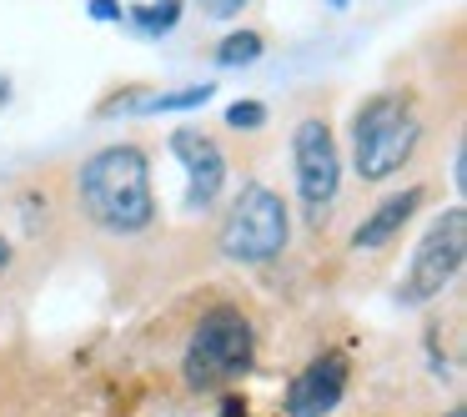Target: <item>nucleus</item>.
Wrapping results in <instances>:
<instances>
[{
	"label": "nucleus",
	"instance_id": "2eb2a0df",
	"mask_svg": "<svg viewBox=\"0 0 467 417\" xmlns=\"http://www.w3.org/2000/svg\"><path fill=\"white\" fill-rule=\"evenodd\" d=\"M5 106H11V81L0 76V111H5Z\"/></svg>",
	"mask_w": 467,
	"mask_h": 417
},
{
	"label": "nucleus",
	"instance_id": "1a4fd4ad",
	"mask_svg": "<svg viewBox=\"0 0 467 417\" xmlns=\"http://www.w3.org/2000/svg\"><path fill=\"white\" fill-rule=\"evenodd\" d=\"M422 202H427L422 186H407V192L382 196V202L372 206V216H362V226L352 232V246H357V252H382V246H392Z\"/></svg>",
	"mask_w": 467,
	"mask_h": 417
},
{
	"label": "nucleus",
	"instance_id": "f8f14e48",
	"mask_svg": "<svg viewBox=\"0 0 467 417\" xmlns=\"http://www.w3.org/2000/svg\"><path fill=\"white\" fill-rule=\"evenodd\" d=\"M262 121H266V106H256V101H236L232 111H226V126H232V131H256Z\"/></svg>",
	"mask_w": 467,
	"mask_h": 417
},
{
	"label": "nucleus",
	"instance_id": "0eeeda50",
	"mask_svg": "<svg viewBox=\"0 0 467 417\" xmlns=\"http://www.w3.org/2000/svg\"><path fill=\"white\" fill-rule=\"evenodd\" d=\"M171 156H182L186 182H192L186 186V206H192V212H206L226 186V151L216 146V136L202 131V126H182V131H171Z\"/></svg>",
	"mask_w": 467,
	"mask_h": 417
},
{
	"label": "nucleus",
	"instance_id": "f03ea898",
	"mask_svg": "<svg viewBox=\"0 0 467 417\" xmlns=\"http://www.w3.org/2000/svg\"><path fill=\"white\" fill-rule=\"evenodd\" d=\"M422 141V106L412 91L387 86L372 91L367 101H357L352 111V172L367 186H382L392 176H402V166L417 156Z\"/></svg>",
	"mask_w": 467,
	"mask_h": 417
},
{
	"label": "nucleus",
	"instance_id": "9b49d317",
	"mask_svg": "<svg viewBox=\"0 0 467 417\" xmlns=\"http://www.w3.org/2000/svg\"><path fill=\"white\" fill-rule=\"evenodd\" d=\"M131 21L141 26L146 36H161V31H171V26L182 21V0H151V5H136Z\"/></svg>",
	"mask_w": 467,
	"mask_h": 417
},
{
	"label": "nucleus",
	"instance_id": "f3484780",
	"mask_svg": "<svg viewBox=\"0 0 467 417\" xmlns=\"http://www.w3.org/2000/svg\"><path fill=\"white\" fill-rule=\"evenodd\" d=\"M327 5H337V11H342V5H352V0H327Z\"/></svg>",
	"mask_w": 467,
	"mask_h": 417
},
{
	"label": "nucleus",
	"instance_id": "20e7f679",
	"mask_svg": "<svg viewBox=\"0 0 467 417\" xmlns=\"http://www.w3.org/2000/svg\"><path fill=\"white\" fill-rule=\"evenodd\" d=\"M252 357H256V332L246 322V312L242 307H212L196 322L182 367H186V382L206 392V387H222L232 377H242L252 367Z\"/></svg>",
	"mask_w": 467,
	"mask_h": 417
},
{
	"label": "nucleus",
	"instance_id": "4468645a",
	"mask_svg": "<svg viewBox=\"0 0 467 417\" xmlns=\"http://www.w3.org/2000/svg\"><path fill=\"white\" fill-rule=\"evenodd\" d=\"M91 16L96 21H116L121 11H116V0H91Z\"/></svg>",
	"mask_w": 467,
	"mask_h": 417
},
{
	"label": "nucleus",
	"instance_id": "39448f33",
	"mask_svg": "<svg viewBox=\"0 0 467 417\" xmlns=\"http://www.w3.org/2000/svg\"><path fill=\"white\" fill-rule=\"evenodd\" d=\"M462 262H467V212L462 206H447V212L427 226L422 242H417L407 282H402V302L407 307L437 302V297L462 276Z\"/></svg>",
	"mask_w": 467,
	"mask_h": 417
},
{
	"label": "nucleus",
	"instance_id": "dca6fc26",
	"mask_svg": "<svg viewBox=\"0 0 467 417\" xmlns=\"http://www.w3.org/2000/svg\"><path fill=\"white\" fill-rule=\"evenodd\" d=\"M11 266V242H0V272Z\"/></svg>",
	"mask_w": 467,
	"mask_h": 417
},
{
	"label": "nucleus",
	"instance_id": "7ed1b4c3",
	"mask_svg": "<svg viewBox=\"0 0 467 417\" xmlns=\"http://www.w3.org/2000/svg\"><path fill=\"white\" fill-rule=\"evenodd\" d=\"M286 242H292V212H286L282 192H272L262 182L242 186V196L232 202L222 232H216L222 256L242 266H266L286 252Z\"/></svg>",
	"mask_w": 467,
	"mask_h": 417
},
{
	"label": "nucleus",
	"instance_id": "9d476101",
	"mask_svg": "<svg viewBox=\"0 0 467 417\" xmlns=\"http://www.w3.org/2000/svg\"><path fill=\"white\" fill-rule=\"evenodd\" d=\"M262 51H266L262 31H232V36H222V46L212 51V61L216 66H252Z\"/></svg>",
	"mask_w": 467,
	"mask_h": 417
},
{
	"label": "nucleus",
	"instance_id": "a211bd4d",
	"mask_svg": "<svg viewBox=\"0 0 467 417\" xmlns=\"http://www.w3.org/2000/svg\"><path fill=\"white\" fill-rule=\"evenodd\" d=\"M447 417H467V412H462V407H452V412H447Z\"/></svg>",
	"mask_w": 467,
	"mask_h": 417
},
{
	"label": "nucleus",
	"instance_id": "f257e3e1",
	"mask_svg": "<svg viewBox=\"0 0 467 417\" xmlns=\"http://www.w3.org/2000/svg\"><path fill=\"white\" fill-rule=\"evenodd\" d=\"M76 206L86 222L111 236H141L156 222V186L151 156L136 141H111L91 151L76 172Z\"/></svg>",
	"mask_w": 467,
	"mask_h": 417
},
{
	"label": "nucleus",
	"instance_id": "ddd939ff",
	"mask_svg": "<svg viewBox=\"0 0 467 417\" xmlns=\"http://www.w3.org/2000/svg\"><path fill=\"white\" fill-rule=\"evenodd\" d=\"M196 5H202L206 21H236V16L252 5V0H196Z\"/></svg>",
	"mask_w": 467,
	"mask_h": 417
},
{
	"label": "nucleus",
	"instance_id": "423d86ee",
	"mask_svg": "<svg viewBox=\"0 0 467 417\" xmlns=\"http://www.w3.org/2000/svg\"><path fill=\"white\" fill-rule=\"evenodd\" d=\"M292 166H296V196L312 222H322L342 186V151L327 116H302L292 131Z\"/></svg>",
	"mask_w": 467,
	"mask_h": 417
},
{
	"label": "nucleus",
	"instance_id": "6e6552de",
	"mask_svg": "<svg viewBox=\"0 0 467 417\" xmlns=\"http://www.w3.org/2000/svg\"><path fill=\"white\" fill-rule=\"evenodd\" d=\"M347 397V357L322 352L317 362H306L286 387V417H327Z\"/></svg>",
	"mask_w": 467,
	"mask_h": 417
}]
</instances>
